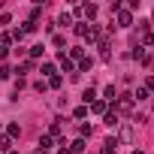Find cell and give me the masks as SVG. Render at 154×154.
<instances>
[{
    "mask_svg": "<svg viewBox=\"0 0 154 154\" xmlns=\"http://www.w3.org/2000/svg\"><path fill=\"white\" fill-rule=\"evenodd\" d=\"M130 109H133V97H130V94H124V97L115 100V115H127Z\"/></svg>",
    "mask_w": 154,
    "mask_h": 154,
    "instance_id": "obj_1",
    "label": "cell"
},
{
    "mask_svg": "<svg viewBox=\"0 0 154 154\" xmlns=\"http://www.w3.org/2000/svg\"><path fill=\"white\" fill-rule=\"evenodd\" d=\"M118 24H121V27H130V24H133L130 12H118Z\"/></svg>",
    "mask_w": 154,
    "mask_h": 154,
    "instance_id": "obj_2",
    "label": "cell"
},
{
    "mask_svg": "<svg viewBox=\"0 0 154 154\" xmlns=\"http://www.w3.org/2000/svg\"><path fill=\"white\" fill-rule=\"evenodd\" d=\"M82 100H85V103H88V106H91V103H94V100H97V91H94V88H88V91H85V94H82Z\"/></svg>",
    "mask_w": 154,
    "mask_h": 154,
    "instance_id": "obj_3",
    "label": "cell"
},
{
    "mask_svg": "<svg viewBox=\"0 0 154 154\" xmlns=\"http://www.w3.org/2000/svg\"><path fill=\"white\" fill-rule=\"evenodd\" d=\"M91 109H94L97 115H103V112H106V100H94V103H91Z\"/></svg>",
    "mask_w": 154,
    "mask_h": 154,
    "instance_id": "obj_4",
    "label": "cell"
},
{
    "mask_svg": "<svg viewBox=\"0 0 154 154\" xmlns=\"http://www.w3.org/2000/svg\"><path fill=\"white\" fill-rule=\"evenodd\" d=\"M69 151H72V154H82V151H85V139H75Z\"/></svg>",
    "mask_w": 154,
    "mask_h": 154,
    "instance_id": "obj_5",
    "label": "cell"
},
{
    "mask_svg": "<svg viewBox=\"0 0 154 154\" xmlns=\"http://www.w3.org/2000/svg\"><path fill=\"white\" fill-rule=\"evenodd\" d=\"M103 154H115V139H106L103 142Z\"/></svg>",
    "mask_w": 154,
    "mask_h": 154,
    "instance_id": "obj_6",
    "label": "cell"
},
{
    "mask_svg": "<svg viewBox=\"0 0 154 154\" xmlns=\"http://www.w3.org/2000/svg\"><path fill=\"white\" fill-rule=\"evenodd\" d=\"M106 124H109V127H118V115H115V112H106Z\"/></svg>",
    "mask_w": 154,
    "mask_h": 154,
    "instance_id": "obj_7",
    "label": "cell"
},
{
    "mask_svg": "<svg viewBox=\"0 0 154 154\" xmlns=\"http://www.w3.org/2000/svg\"><path fill=\"white\" fill-rule=\"evenodd\" d=\"M118 139H121V142H130V139H133V130H130V127H124V130H121V136H118Z\"/></svg>",
    "mask_w": 154,
    "mask_h": 154,
    "instance_id": "obj_8",
    "label": "cell"
},
{
    "mask_svg": "<svg viewBox=\"0 0 154 154\" xmlns=\"http://www.w3.org/2000/svg\"><path fill=\"white\" fill-rule=\"evenodd\" d=\"M48 148H51V136H42L39 139V151H48Z\"/></svg>",
    "mask_w": 154,
    "mask_h": 154,
    "instance_id": "obj_9",
    "label": "cell"
},
{
    "mask_svg": "<svg viewBox=\"0 0 154 154\" xmlns=\"http://www.w3.org/2000/svg\"><path fill=\"white\" fill-rule=\"evenodd\" d=\"M82 12H85V15H88V18H94V15H97V6H94V3H88V6H85V9H82Z\"/></svg>",
    "mask_w": 154,
    "mask_h": 154,
    "instance_id": "obj_10",
    "label": "cell"
},
{
    "mask_svg": "<svg viewBox=\"0 0 154 154\" xmlns=\"http://www.w3.org/2000/svg\"><path fill=\"white\" fill-rule=\"evenodd\" d=\"M60 63H63V69H66V72H72V60H69L66 54H60Z\"/></svg>",
    "mask_w": 154,
    "mask_h": 154,
    "instance_id": "obj_11",
    "label": "cell"
},
{
    "mask_svg": "<svg viewBox=\"0 0 154 154\" xmlns=\"http://www.w3.org/2000/svg\"><path fill=\"white\" fill-rule=\"evenodd\" d=\"M75 33H79V36H88L91 30H88V24H75Z\"/></svg>",
    "mask_w": 154,
    "mask_h": 154,
    "instance_id": "obj_12",
    "label": "cell"
},
{
    "mask_svg": "<svg viewBox=\"0 0 154 154\" xmlns=\"http://www.w3.org/2000/svg\"><path fill=\"white\" fill-rule=\"evenodd\" d=\"M0 151H9V136H0Z\"/></svg>",
    "mask_w": 154,
    "mask_h": 154,
    "instance_id": "obj_13",
    "label": "cell"
},
{
    "mask_svg": "<svg viewBox=\"0 0 154 154\" xmlns=\"http://www.w3.org/2000/svg\"><path fill=\"white\" fill-rule=\"evenodd\" d=\"M145 97H148V91H145V88H139V91L133 94V100H145Z\"/></svg>",
    "mask_w": 154,
    "mask_h": 154,
    "instance_id": "obj_14",
    "label": "cell"
},
{
    "mask_svg": "<svg viewBox=\"0 0 154 154\" xmlns=\"http://www.w3.org/2000/svg\"><path fill=\"white\" fill-rule=\"evenodd\" d=\"M145 91H154V75H148V79H145Z\"/></svg>",
    "mask_w": 154,
    "mask_h": 154,
    "instance_id": "obj_15",
    "label": "cell"
},
{
    "mask_svg": "<svg viewBox=\"0 0 154 154\" xmlns=\"http://www.w3.org/2000/svg\"><path fill=\"white\" fill-rule=\"evenodd\" d=\"M133 154H142V151H133Z\"/></svg>",
    "mask_w": 154,
    "mask_h": 154,
    "instance_id": "obj_16",
    "label": "cell"
},
{
    "mask_svg": "<svg viewBox=\"0 0 154 154\" xmlns=\"http://www.w3.org/2000/svg\"><path fill=\"white\" fill-rule=\"evenodd\" d=\"M9 154H15V151H9Z\"/></svg>",
    "mask_w": 154,
    "mask_h": 154,
    "instance_id": "obj_17",
    "label": "cell"
}]
</instances>
